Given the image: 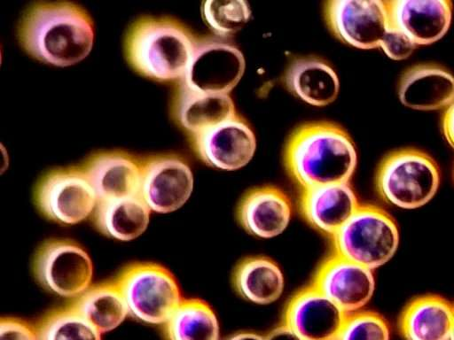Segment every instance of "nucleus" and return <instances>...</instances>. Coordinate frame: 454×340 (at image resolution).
Segmentation results:
<instances>
[{"mask_svg": "<svg viewBox=\"0 0 454 340\" xmlns=\"http://www.w3.org/2000/svg\"><path fill=\"white\" fill-rule=\"evenodd\" d=\"M233 284L246 300L256 305H269L278 300L285 288L280 267L264 256L249 257L236 267Z\"/></svg>", "mask_w": 454, "mask_h": 340, "instance_id": "nucleus-24", "label": "nucleus"}, {"mask_svg": "<svg viewBox=\"0 0 454 340\" xmlns=\"http://www.w3.org/2000/svg\"><path fill=\"white\" fill-rule=\"evenodd\" d=\"M152 211L139 195L98 202L92 221L104 236L132 241L147 228Z\"/></svg>", "mask_w": 454, "mask_h": 340, "instance_id": "nucleus-23", "label": "nucleus"}, {"mask_svg": "<svg viewBox=\"0 0 454 340\" xmlns=\"http://www.w3.org/2000/svg\"><path fill=\"white\" fill-rule=\"evenodd\" d=\"M292 204L281 189L265 186L252 189L238 210L239 221L252 236L270 239L282 234L292 218Z\"/></svg>", "mask_w": 454, "mask_h": 340, "instance_id": "nucleus-20", "label": "nucleus"}, {"mask_svg": "<svg viewBox=\"0 0 454 340\" xmlns=\"http://www.w3.org/2000/svg\"><path fill=\"white\" fill-rule=\"evenodd\" d=\"M450 340H454V323H453L452 332H451Z\"/></svg>", "mask_w": 454, "mask_h": 340, "instance_id": "nucleus-35", "label": "nucleus"}, {"mask_svg": "<svg viewBox=\"0 0 454 340\" xmlns=\"http://www.w3.org/2000/svg\"><path fill=\"white\" fill-rule=\"evenodd\" d=\"M23 50L35 60L69 66L84 59L95 40L90 13L73 2H35L21 15L17 29Z\"/></svg>", "mask_w": 454, "mask_h": 340, "instance_id": "nucleus-1", "label": "nucleus"}, {"mask_svg": "<svg viewBox=\"0 0 454 340\" xmlns=\"http://www.w3.org/2000/svg\"><path fill=\"white\" fill-rule=\"evenodd\" d=\"M114 281L129 315L146 324L163 326L184 299L174 274L156 263L129 264Z\"/></svg>", "mask_w": 454, "mask_h": 340, "instance_id": "nucleus-5", "label": "nucleus"}, {"mask_svg": "<svg viewBox=\"0 0 454 340\" xmlns=\"http://www.w3.org/2000/svg\"><path fill=\"white\" fill-rule=\"evenodd\" d=\"M388 6L391 25L418 47L441 40L451 24L453 5L450 0H392Z\"/></svg>", "mask_w": 454, "mask_h": 340, "instance_id": "nucleus-17", "label": "nucleus"}, {"mask_svg": "<svg viewBox=\"0 0 454 340\" xmlns=\"http://www.w3.org/2000/svg\"><path fill=\"white\" fill-rule=\"evenodd\" d=\"M199 39L174 18L141 16L127 29L124 55L139 75L176 83L188 73Z\"/></svg>", "mask_w": 454, "mask_h": 340, "instance_id": "nucleus-2", "label": "nucleus"}, {"mask_svg": "<svg viewBox=\"0 0 454 340\" xmlns=\"http://www.w3.org/2000/svg\"><path fill=\"white\" fill-rule=\"evenodd\" d=\"M98 201L139 195L141 157L123 151H97L80 166Z\"/></svg>", "mask_w": 454, "mask_h": 340, "instance_id": "nucleus-15", "label": "nucleus"}, {"mask_svg": "<svg viewBox=\"0 0 454 340\" xmlns=\"http://www.w3.org/2000/svg\"><path fill=\"white\" fill-rule=\"evenodd\" d=\"M286 89L297 98L313 106H325L339 94L340 81L334 69L325 60L306 57L294 59L284 77Z\"/></svg>", "mask_w": 454, "mask_h": 340, "instance_id": "nucleus-22", "label": "nucleus"}, {"mask_svg": "<svg viewBox=\"0 0 454 340\" xmlns=\"http://www.w3.org/2000/svg\"><path fill=\"white\" fill-rule=\"evenodd\" d=\"M36 328L39 340H102V334L70 305L44 314Z\"/></svg>", "mask_w": 454, "mask_h": 340, "instance_id": "nucleus-27", "label": "nucleus"}, {"mask_svg": "<svg viewBox=\"0 0 454 340\" xmlns=\"http://www.w3.org/2000/svg\"><path fill=\"white\" fill-rule=\"evenodd\" d=\"M226 340H265V336L254 332H240Z\"/></svg>", "mask_w": 454, "mask_h": 340, "instance_id": "nucleus-34", "label": "nucleus"}, {"mask_svg": "<svg viewBox=\"0 0 454 340\" xmlns=\"http://www.w3.org/2000/svg\"><path fill=\"white\" fill-rule=\"evenodd\" d=\"M312 286L350 314L370 302L375 278L373 270L333 254L320 266Z\"/></svg>", "mask_w": 454, "mask_h": 340, "instance_id": "nucleus-13", "label": "nucleus"}, {"mask_svg": "<svg viewBox=\"0 0 454 340\" xmlns=\"http://www.w3.org/2000/svg\"><path fill=\"white\" fill-rule=\"evenodd\" d=\"M265 336V340H300L293 331L286 325L279 326L270 332Z\"/></svg>", "mask_w": 454, "mask_h": 340, "instance_id": "nucleus-33", "label": "nucleus"}, {"mask_svg": "<svg viewBox=\"0 0 454 340\" xmlns=\"http://www.w3.org/2000/svg\"><path fill=\"white\" fill-rule=\"evenodd\" d=\"M336 340H390V327L379 313L361 310L347 315Z\"/></svg>", "mask_w": 454, "mask_h": 340, "instance_id": "nucleus-29", "label": "nucleus"}, {"mask_svg": "<svg viewBox=\"0 0 454 340\" xmlns=\"http://www.w3.org/2000/svg\"><path fill=\"white\" fill-rule=\"evenodd\" d=\"M332 238L334 254L371 270L392 259L400 239L392 216L372 205H361Z\"/></svg>", "mask_w": 454, "mask_h": 340, "instance_id": "nucleus-6", "label": "nucleus"}, {"mask_svg": "<svg viewBox=\"0 0 454 340\" xmlns=\"http://www.w3.org/2000/svg\"><path fill=\"white\" fill-rule=\"evenodd\" d=\"M347 315L311 285L298 291L288 302L284 325L300 340H336Z\"/></svg>", "mask_w": 454, "mask_h": 340, "instance_id": "nucleus-14", "label": "nucleus"}, {"mask_svg": "<svg viewBox=\"0 0 454 340\" xmlns=\"http://www.w3.org/2000/svg\"><path fill=\"white\" fill-rule=\"evenodd\" d=\"M397 95L412 110H445L454 101V75L436 64L415 65L402 74Z\"/></svg>", "mask_w": 454, "mask_h": 340, "instance_id": "nucleus-18", "label": "nucleus"}, {"mask_svg": "<svg viewBox=\"0 0 454 340\" xmlns=\"http://www.w3.org/2000/svg\"><path fill=\"white\" fill-rule=\"evenodd\" d=\"M34 198L45 218L67 226L91 218L98 202L80 166L48 171L37 182Z\"/></svg>", "mask_w": 454, "mask_h": 340, "instance_id": "nucleus-7", "label": "nucleus"}, {"mask_svg": "<svg viewBox=\"0 0 454 340\" xmlns=\"http://www.w3.org/2000/svg\"><path fill=\"white\" fill-rule=\"evenodd\" d=\"M252 11L245 0H207L201 15L210 30L225 40L239 31L250 19Z\"/></svg>", "mask_w": 454, "mask_h": 340, "instance_id": "nucleus-28", "label": "nucleus"}, {"mask_svg": "<svg viewBox=\"0 0 454 340\" xmlns=\"http://www.w3.org/2000/svg\"><path fill=\"white\" fill-rule=\"evenodd\" d=\"M37 282L58 297L75 299L92 285V260L78 243L51 239L37 249L33 260Z\"/></svg>", "mask_w": 454, "mask_h": 340, "instance_id": "nucleus-8", "label": "nucleus"}, {"mask_svg": "<svg viewBox=\"0 0 454 340\" xmlns=\"http://www.w3.org/2000/svg\"><path fill=\"white\" fill-rule=\"evenodd\" d=\"M442 129L446 141L454 149V101L443 112Z\"/></svg>", "mask_w": 454, "mask_h": 340, "instance_id": "nucleus-32", "label": "nucleus"}, {"mask_svg": "<svg viewBox=\"0 0 454 340\" xmlns=\"http://www.w3.org/2000/svg\"><path fill=\"white\" fill-rule=\"evenodd\" d=\"M190 139L193 151L206 165L224 171L244 167L256 150L253 129L239 115L190 135Z\"/></svg>", "mask_w": 454, "mask_h": 340, "instance_id": "nucleus-12", "label": "nucleus"}, {"mask_svg": "<svg viewBox=\"0 0 454 340\" xmlns=\"http://www.w3.org/2000/svg\"><path fill=\"white\" fill-rule=\"evenodd\" d=\"M139 196L150 210L168 213L181 208L193 190V174L188 162L173 153L141 157Z\"/></svg>", "mask_w": 454, "mask_h": 340, "instance_id": "nucleus-9", "label": "nucleus"}, {"mask_svg": "<svg viewBox=\"0 0 454 340\" xmlns=\"http://www.w3.org/2000/svg\"><path fill=\"white\" fill-rule=\"evenodd\" d=\"M246 69L243 53L221 38H200L192 66L182 80L208 93L230 94Z\"/></svg>", "mask_w": 454, "mask_h": 340, "instance_id": "nucleus-11", "label": "nucleus"}, {"mask_svg": "<svg viewBox=\"0 0 454 340\" xmlns=\"http://www.w3.org/2000/svg\"><path fill=\"white\" fill-rule=\"evenodd\" d=\"M417 47L406 34L391 25L379 48L388 58L400 61L411 57Z\"/></svg>", "mask_w": 454, "mask_h": 340, "instance_id": "nucleus-30", "label": "nucleus"}, {"mask_svg": "<svg viewBox=\"0 0 454 340\" xmlns=\"http://www.w3.org/2000/svg\"><path fill=\"white\" fill-rule=\"evenodd\" d=\"M361 205L350 183H335L302 189L301 210L318 231L333 236Z\"/></svg>", "mask_w": 454, "mask_h": 340, "instance_id": "nucleus-19", "label": "nucleus"}, {"mask_svg": "<svg viewBox=\"0 0 454 340\" xmlns=\"http://www.w3.org/2000/svg\"><path fill=\"white\" fill-rule=\"evenodd\" d=\"M0 340H39L36 325L19 318L3 317Z\"/></svg>", "mask_w": 454, "mask_h": 340, "instance_id": "nucleus-31", "label": "nucleus"}, {"mask_svg": "<svg viewBox=\"0 0 454 340\" xmlns=\"http://www.w3.org/2000/svg\"><path fill=\"white\" fill-rule=\"evenodd\" d=\"M170 112L174 121L189 135L205 131L238 115L230 94L204 92L184 81L176 83Z\"/></svg>", "mask_w": 454, "mask_h": 340, "instance_id": "nucleus-16", "label": "nucleus"}, {"mask_svg": "<svg viewBox=\"0 0 454 340\" xmlns=\"http://www.w3.org/2000/svg\"><path fill=\"white\" fill-rule=\"evenodd\" d=\"M286 163L302 189L349 183L357 166V151L348 134L328 122L299 128L288 141Z\"/></svg>", "mask_w": 454, "mask_h": 340, "instance_id": "nucleus-3", "label": "nucleus"}, {"mask_svg": "<svg viewBox=\"0 0 454 340\" xmlns=\"http://www.w3.org/2000/svg\"><path fill=\"white\" fill-rule=\"evenodd\" d=\"M162 327L167 340H220L215 313L199 298H184Z\"/></svg>", "mask_w": 454, "mask_h": 340, "instance_id": "nucleus-26", "label": "nucleus"}, {"mask_svg": "<svg viewBox=\"0 0 454 340\" xmlns=\"http://www.w3.org/2000/svg\"><path fill=\"white\" fill-rule=\"evenodd\" d=\"M69 305L101 334L115 329L129 315L115 281L92 284Z\"/></svg>", "mask_w": 454, "mask_h": 340, "instance_id": "nucleus-25", "label": "nucleus"}, {"mask_svg": "<svg viewBox=\"0 0 454 340\" xmlns=\"http://www.w3.org/2000/svg\"><path fill=\"white\" fill-rule=\"evenodd\" d=\"M325 17L339 40L361 50L378 49L391 27L388 1L331 0Z\"/></svg>", "mask_w": 454, "mask_h": 340, "instance_id": "nucleus-10", "label": "nucleus"}, {"mask_svg": "<svg viewBox=\"0 0 454 340\" xmlns=\"http://www.w3.org/2000/svg\"><path fill=\"white\" fill-rule=\"evenodd\" d=\"M454 323V304L438 295L412 299L399 319L405 340H450Z\"/></svg>", "mask_w": 454, "mask_h": 340, "instance_id": "nucleus-21", "label": "nucleus"}, {"mask_svg": "<svg viewBox=\"0 0 454 340\" xmlns=\"http://www.w3.org/2000/svg\"><path fill=\"white\" fill-rule=\"evenodd\" d=\"M440 182V169L434 159L412 148L387 155L376 175L380 197L391 205L409 210L426 205L435 196Z\"/></svg>", "mask_w": 454, "mask_h": 340, "instance_id": "nucleus-4", "label": "nucleus"}]
</instances>
